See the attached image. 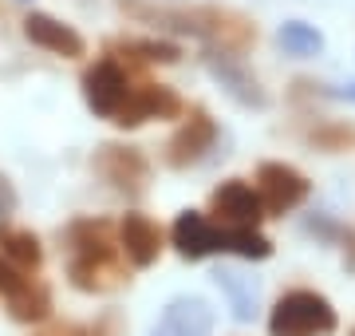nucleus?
Masks as SVG:
<instances>
[{
	"mask_svg": "<svg viewBox=\"0 0 355 336\" xmlns=\"http://www.w3.org/2000/svg\"><path fill=\"white\" fill-rule=\"evenodd\" d=\"M352 336H355V333H352Z\"/></svg>",
	"mask_w": 355,
	"mask_h": 336,
	"instance_id": "obj_24",
	"label": "nucleus"
},
{
	"mask_svg": "<svg viewBox=\"0 0 355 336\" xmlns=\"http://www.w3.org/2000/svg\"><path fill=\"white\" fill-rule=\"evenodd\" d=\"M170 242H174V249L186 261H202V258L221 253L229 246V230L217 226V221H209L198 210H186V214H178L174 230H170Z\"/></svg>",
	"mask_w": 355,
	"mask_h": 336,
	"instance_id": "obj_6",
	"label": "nucleus"
},
{
	"mask_svg": "<svg viewBox=\"0 0 355 336\" xmlns=\"http://www.w3.org/2000/svg\"><path fill=\"white\" fill-rule=\"evenodd\" d=\"M209 210H214V218L221 221V226H229V230H237V226H257L261 218H268L261 194L241 178L221 182L214 190V198H209Z\"/></svg>",
	"mask_w": 355,
	"mask_h": 336,
	"instance_id": "obj_7",
	"label": "nucleus"
},
{
	"mask_svg": "<svg viewBox=\"0 0 355 336\" xmlns=\"http://www.w3.org/2000/svg\"><path fill=\"white\" fill-rule=\"evenodd\" d=\"M123 8L146 12L166 28H182V32L205 40L214 52H225V56H241L257 40V28L249 24L241 12H229V8H217V4H193V8H142V4H127V0H123Z\"/></svg>",
	"mask_w": 355,
	"mask_h": 336,
	"instance_id": "obj_2",
	"label": "nucleus"
},
{
	"mask_svg": "<svg viewBox=\"0 0 355 336\" xmlns=\"http://www.w3.org/2000/svg\"><path fill=\"white\" fill-rule=\"evenodd\" d=\"M214 333V312L205 309V301L198 297H178L166 305L150 336H209Z\"/></svg>",
	"mask_w": 355,
	"mask_h": 336,
	"instance_id": "obj_12",
	"label": "nucleus"
},
{
	"mask_svg": "<svg viewBox=\"0 0 355 336\" xmlns=\"http://www.w3.org/2000/svg\"><path fill=\"white\" fill-rule=\"evenodd\" d=\"M257 194L265 202V214H288L312 194V182L288 162H265L257 170Z\"/></svg>",
	"mask_w": 355,
	"mask_h": 336,
	"instance_id": "obj_5",
	"label": "nucleus"
},
{
	"mask_svg": "<svg viewBox=\"0 0 355 336\" xmlns=\"http://www.w3.org/2000/svg\"><path fill=\"white\" fill-rule=\"evenodd\" d=\"M119 249L135 269H150L162 253V230L146 214H123L119 221Z\"/></svg>",
	"mask_w": 355,
	"mask_h": 336,
	"instance_id": "obj_10",
	"label": "nucleus"
},
{
	"mask_svg": "<svg viewBox=\"0 0 355 336\" xmlns=\"http://www.w3.org/2000/svg\"><path fill=\"white\" fill-rule=\"evenodd\" d=\"M272 336H328L336 333V309L328 297H320L312 289H292L277 301V309L268 317Z\"/></svg>",
	"mask_w": 355,
	"mask_h": 336,
	"instance_id": "obj_3",
	"label": "nucleus"
},
{
	"mask_svg": "<svg viewBox=\"0 0 355 336\" xmlns=\"http://www.w3.org/2000/svg\"><path fill=\"white\" fill-rule=\"evenodd\" d=\"M8 312H12V321H20V324H36L51 312V293L44 289V285L32 281L20 297L8 301Z\"/></svg>",
	"mask_w": 355,
	"mask_h": 336,
	"instance_id": "obj_17",
	"label": "nucleus"
},
{
	"mask_svg": "<svg viewBox=\"0 0 355 336\" xmlns=\"http://www.w3.org/2000/svg\"><path fill=\"white\" fill-rule=\"evenodd\" d=\"M214 139H217V123L205 111H190V119L178 127V135L170 139V146H166V162L170 167H193L198 158L214 146Z\"/></svg>",
	"mask_w": 355,
	"mask_h": 336,
	"instance_id": "obj_11",
	"label": "nucleus"
},
{
	"mask_svg": "<svg viewBox=\"0 0 355 336\" xmlns=\"http://www.w3.org/2000/svg\"><path fill=\"white\" fill-rule=\"evenodd\" d=\"M95 170L111 182L119 194H139L146 186V178H150V167H146V158L135 146H103L95 155Z\"/></svg>",
	"mask_w": 355,
	"mask_h": 336,
	"instance_id": "obj_9",
	"label": "nucleus"
},
{
	"mask_svg": "<svg viewBox=\"0 0 355 336\" xmlns=\"http://www.w3.org/2000/svg\"><path fill=\"white\" fill-rule=\"evenodd\" d=\"M16 206V194L8 190V182L0 178V210H12Z\"/></svg>",
	"mask_w": 355,
	"mask_h": 336,
	"instance_id": "obj_22",
	"label": "nucleus"
},
{
	"mask_svg": "<svg viewBox=\"0 0 355 336\" xmlns=\"http://www.w3.org/2000/svg\"><path fill=\"white\" fill-rule=\"evenodd\" d=\"M67 246H71V261H67V277L79 293H107L127 281V269L119 261V242L111 237V221L103 218H83L67 230Z\"/></svg>",
	"mask_w": 355,
	"mask_h": 336,
	"instance_id": "obj_1",
	"label": "nucleus"
},
{
	"mask_svg": "<svg viewBox=\"0 0 355 336\" xmlns=\"http://www.w3.org/2000/svg\"><path fill=\"white\" fill-rule=\"evenodd\" d=\"M130 76L127 67L119 64L114 56H107V60H99L95 67H87V76H83V99H87V107L95 111L99 119H111L123 111V103H127L130 95Z\"/></svg>",
	"mask_w": 355,
	"mask_h": 336,
	"instance_id": "obj_4",
	"label": "nucleus"
},
{
	"mask_svg": "<svg viewBox=\"0 0 355 336\" xmlns=\"http://www.w3.org/2000/svg\"><path fill=\"white\" fill-rule=\"evenodd\" d=\"M209 67H214V76L225 83L241 103H253L261 107L265 103V95H261V87H257V79L245 72L241 64H237V56H225V52H209Z\"/></svg>",
	"mask_w": 355,
	"mask_h": 336,
	"instance_id": "obj_14",
	"label": "nucleus"
},
{
	"mask_svg": "<svg viewBox=\"0 0 355 336\" xmlns=\"http://www.w3.org/2000/svg\"><path fill=\"white\" fill-rule=\"evenodd\" d=\"M214 277H217V285L225 289L229 305H233V317H237V321H249L257 312V281L245 277V273H237V269H217Z\"/></svg>",
	"mask_w": 355,
	"mask_h": 336,
	"instance_id": "obj_16",
	"label": "nucleus"
},
{
	"mask_svg": "<svg viewBox=\"0 0 355 336\" xmlns=\"http://www.w3.org/2000/svg\"><path fill=\"white\" fill-rule=\"evenodd\" d=\"M40 336H91V333L79 328V324H51V328H44Z\"/></svg>",
	"mask_w": 355,
	"mask_h": 336,
	"instance_id": "obj_21",
	"label": "nucleus"
},
{
	"mask_svg": "<svg viewBox=\"0 0 355 336\" xmlns=\"http://www.w3.org/2000/svg\"><path fill=\"white\" fill-rule=\"evenodd\" d=\"M174 115H182V99L174 91L162 87V83H142L127 95V103L114 115V123L119 127H142L146 119H174Z\"/></svg>",
	"mask_w": 355,
	"mask_h": 336,
	"instance_id": "obj_8",
	"label": "nucleus"
},
{
	"mask_svg": "<svg viewBox=\"0 0 355 336\" xmlns=\"http://www.w3.org/2000/svg\"><path fill=\"white\" fill-rule=\"evenodd\" d=\"M0 258H8L16 269H40L44 249L32 230H16V226H0Z\"/></svg>",
	"mask_w": 355,
	"mask_h": 336,
	"instance_id": "obj_15",
	"label": "nucleus"
},
{
	"mask_svg": "<svg viewBox=\"0 0 355 336\" xmlns=\"http://www.w3.org/2000/svg\"><path fill=\"white\" fill-rule=\"evenodd\" d=\"M24 36L32 40L36 48H44V52H51V56H64V60L83 56V36H79L76 28L60 24V20H51V16H44V12H32L24 20Z\"/></svg>",
	"mask_w": 355,
	"mask_h": 336,
	"instance_id": "obj_13",
	"label": "nucleus"
},
{
	"mask_svg": "<svg viewBox=\"0 0 355 336\" xmlns=\"http://www.w3.org/2000/svg\"><path fill=\"white\" fill-rule=\"evenodd\" d=\"M280 44H284L292 56H316L320 48H324V36H320L312 24H284L280 28Z\"/></svg>",
	"mask_w": 355,
	"mask_h": 336,
	"instance_id": "obj_19",
	"label": "nucleus"
},
{
	"mask_svg": "<svg viewBox=\"0 0 355 336\" xmlns=\"http://www.w3.org/2000/svg\"><path fill=\"white\" fill-rule=\"evenodd\" d=\"M336 95H340V99H352V103H355V83H352V87H340Z\"/></svg>",
	"mask_w": 355,
	"mask_h": 336,
	"instance_id": "obj_23",
	"label": "nucleus"
},
{
	"mask_svg": "<svg viewBox=\"0 0 355 336\" xmlns=\"http://www.w3.org/2000/svg\"><path fill=\"white\" fill-rule=\"evenodd\" d=\"M111 52H130L139 64H174L178 56V48L174 44H154V40H123V44H111Z\"/></svg>",
	"mask_w": 355,
	"mask_h": 336,
	"instance_id": "obj_18",
	"label": "nucleus"
},
{
	"mask_svg": "<svg viewBox=\"0 0 355 336\" xmlns=\"http://www.w3.org/2000/svg\"><path fill=\"white\" fill-rule=\"evenodd\" d=\"M28 285H32V277H24V269H16L8 258H0V297L12 301V297L24 293Z\"/></svg>",
	"mask_w": 355,
	"mask_h": 336,
	"instance_id": "obj_20",
	"label": "nucleus"
}]
</instances>
